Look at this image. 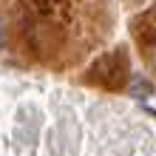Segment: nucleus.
<instances>
[{"label": "nucleus", "mask_w": 156, "mask_h": 156, "mask_svg": "<svg viewBox=\"0 0 156 156\" xmlns=\"http://www.w3.org/2000/svg\"><path fill=\"white\" fill-rule=\"evenodd\" d=\"M153 62H156V51H153Z\"/></svg>", "instance_id": "nucleus-2"}, {"label": "nucleus", "mask_w": 156, "mask_h": 156, "mask_svg": "<svg viewBox=\"0 0 156 156\" xmlns=\"http://www.w3.org/2000/svg\"><path fill=\"white\" fill-rule=\"evenodd\" d=\"M131 91H133L136 97H151V94H153V85H151L148 80L136 77V80H133V88H131Z\"/></svg>", "instance_id": "nucleus-1"}]
</instances>
